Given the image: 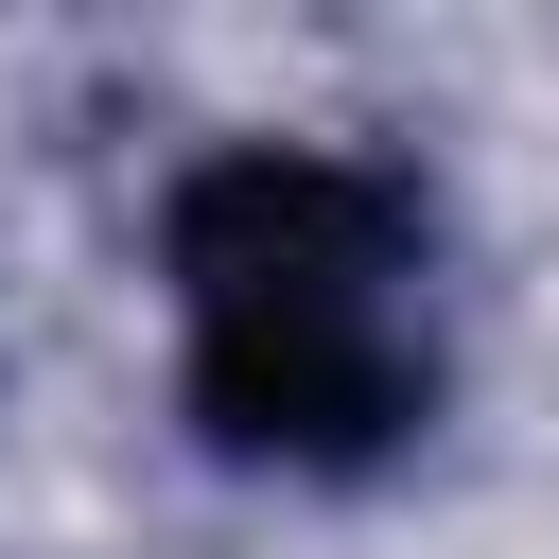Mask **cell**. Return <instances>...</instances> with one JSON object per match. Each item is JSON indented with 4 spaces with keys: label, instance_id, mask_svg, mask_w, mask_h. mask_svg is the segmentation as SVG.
Segmentation results:
<instances>
[{
    "label": "cell",
    "instance_id": "obj_1",
    "mask_svg": "<svg viewBox=\"0 0 559 559\" xmlns=\"http://www.w3.org/2000/svg\"><path fill=\"white\" fill-rule=\"evenodd\" d=\"M192 402L245 454H384L419 419V210L349 157H227L175 192Z\"/></svg>",
    "mask_w": 559,
    "mask_h": 559
}]
</instances>
